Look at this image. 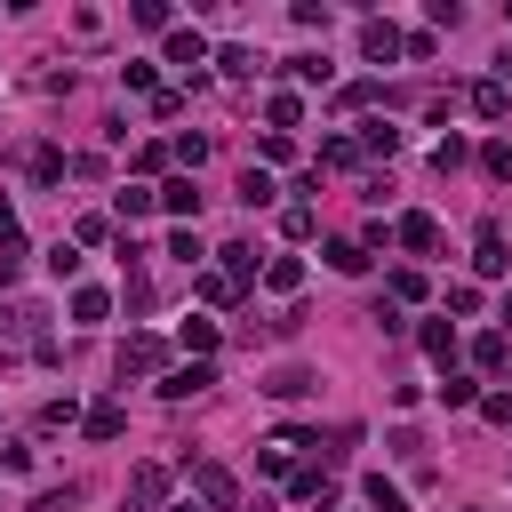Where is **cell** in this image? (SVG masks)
<instances>
[{"label":"cell","instance_id":"obj_34","mask_svg":"<svg viewBox=\"0 0 512 512\" xmlns=\"http://www.w3.org/2000/svg\"><path fill=\"white\" fill-rule=\"evenodd\" d=\"M240 200H248V208H264V200H272V176H264V168H248V176H240Z\"/></svg>","mask_w":512,"mask_h":512},{"label":"cell","instance_id":"obj_24","mask_svg":"<svg viewBox=\"0 0 512 512\" xmlns=\"http://www.w3.org/2000/svg\"><path fill=\"white\" fill-rule=\"evenodd\" d=\"M464 160H472V144H464V136H456V128H448V136H440V144H432V168H440V176H448V168H464Z\"/></svg>","mask_w":512,"mask_h":512},{"label":"cell","instance_id":"obj_28","mask_svg":"<svg viewBox=\"0 0 512 512\" xmlns=\"http://www.w3.org/2000/svg\"><path fill=\"white\" fill-rule=\"evenodd\" d=\"M152 208H160V192H144V184L120 192V224H136V216H152Z\"/></svg>","mask_w":512,"mask_h":512},{"label":"cell","instance_id":"obj_46","mask_svg":"<svg viewBox=\"0 0 512 512\" xmlns=\"http://www.w3.org/2000/svg\"><path fill=\"white\" fill-rule=\"evenodd\" d=\"M472 512H480V504H472Z\"/></svg>","mask_w":512,"mask_h":512},{"label":"cell","instance_id":"obj_43","mask_svg":"<svg viewBox=\"0 0 512 512\" xmlns=\"http://www.w3.org/2000/svg\"><path fill=\"white\" fill-rule=\"evenodd\" d=\"M168 512H208V504H200V496H184V504H168Z\"/></svg>","mask_w":512,"mask_h":512},{"label":"cell","instance_id":"obj_42","mask_svg":"<svg viewBox=\"0 0 512 512\" xmlns=\"http://www.w3.org/2000/svg\"><path fill=\"white\" fill-rule=\"evenodd\" d=\"M72 504H80V488H48V496H40L32 512H72Z\"/></svg>","mask_w":512,"mask_h":512},{"label":"cell","instance_id":"obj_19","mask_svg":"<svg viewBox=\"0 0 512 512\" xmlns=\"http://www.w3.org/2000/svg\"><path fill=\"white\" fill-rule=\"evenodd\" d=\"M216 256H224V280H240V288L256 280V248H248V240H232V248H216Z\"/></svg>","mask_w":512,"mask_h":512},{"label":"cell","instance_id":"obj_7","mask_svg":"<svg viewBox=\"0 0 512 512\" xmlns=\"http://www.w3.org/2000/svg\"><path fill=\"white\" fill-rule=\"evenodd\" d=\"M208 384H216V368H208V360H184V368H168V376H160V392H168V400H192V392H208Z\"/></svg>","mask_w":512,"mask_h":512},{"label":"cell","instance_id":"obj_18","mask_svg":"<svg viewBox=\"0 0 512 512\" xmlns=\"http://www.w3.org/2000/svg\"><path fill=\"white\" fill-rule=\"evenodd\" d=\"M320 256H328V272H344V280H352V272H368V248H360V240H328Z\"/></svg>","mask_w":512,"mask_h":512},{"label":"cell","instance_id":"obj_2","mask_svg":"<svg viewBox=\"0 0 512 512\" xmlns=\"http://www.w3.org/2000/svg\"><path fill=\"white\" fill-rule=\"evenodd\" d=\"M192 496H200L208 512H232V504H240V480H232L224 464H192Z\"/></svg>","mask_w":512,"mask_h":512},{"label":"cell","instance_id":"obj_23","mask_svg":"<svg viewBox=\"0 0 512 512\" xmlns=\"http://www.w3.org/2000/svg\"><path fill=\"white\" fill-rule=\"evenodd\" d=\"M208 64H216V72H224V80H248V72H256V48H216V56H208Z\"/></svg>","mask_w":512,"mask_h":512},{"label":"cell","instance_id":"obj_32","mask_svg":"<svg viewBox=\"0 0 512 512\" xmlns=\"http://www.w3.org/2000/svg\"><path fill=\"white\" fill-rule=\"evenodd\" d=\"M480 168H488L496 184H512V144H504V136H496V144H480Z\"/></svg>","mask_w":512,"mask_h":512},{"label":"cell","instance_id":"obj_9","mask_svg":"<svg viewBox=\"0 0 512 512\" xmlns=\"http://www.w3.org/2000/svg\"><path fill=\"white\" fill-rule=\"evenodd\" d=\"M80 432H88V440H120V432H128V408H120V400H96V408L80 416Z\"/></svg>","mask_w":512,"mask_h":512},{"label":"cell","instance_id":"obj_44","mask_svg":"<svg viewBox=\"0 0 512 512\" xmlns=\"http://www.w3.org/2000/svg\"><path fill=\"white\" fill-rule=\"evenodd\" d=\"M496 320H504V328H512V296H504V312H496Z\"/></svg>","mask_w":512,"mask_h":512},{"label":"cell","instance_id":"obj_36","mask_svg":"<svg viewBox=\"0 0 512 512\" xmlns=\"http://www.w3.org/2000/svg\"><path fill=\"white\" fill-rule=\"evenodd\" d=\"M136 24L144 32H168V0H136Z\"/></svg>","mask_w":512,"mask_h":512},{"label":"cell","instance_id":"obj_45","mask_svg":"<svg viewBox=\"0 0 512 512\" xmlns=\"http://www.w3.org/2000/svg\"><path fill=\"white\" fill-rule=\"evenodd\" d=\"M504 72H512V56H504Z\"/></svg>","mask_w":512,"mask_h":512},{"label":"cell","instance_id":"obj_10","mask_svg":"<svg viewBox=\"0 0 512 512\" xmlns=\"http://www.w3.org/2000/svg\"><path fill=\"white\" fill-rule=\"evenodd\" d=\"M40 320H48V304H0V336H32V344H40V336H48Z\"/></svg>","mask_w":512,"mask_h":512},{"label":"cell","instance_id":"obj_17","mask_svg":"<svg viewBox=\"0 0 512 512\" xmlns=\"http://www.w3.org/2000/svg\"><path fill=\"white\" fill-rule=\"evenodd\" d=\"M352 144H360V152H384V160H392V152H400V128H392V120H360V136H352Z\"/></svg>","mask_w":512,"mask_h":512},{"label":"cell","instance_id":"obj_26","mask_svg":"<svg viewBox=\"0 0 512 512\" xmlns=\"http://www.w3.org/2000/svg\"><path fill=\"white\" fill-rule=\"evenodd\" d=\"M288 72H296L304 88H328V56H312V48H304V56H288Z\"/></svg>","mask_w":512,"mask_h":512},{"label":"cell","instance_id":"obj_39","mask_svg":"<svg viewBox=\"0 0 512 512\" xmlns=\"http://www.w3.org/2000/svg\"><path fill=\"white\" fill-rule=\"evenodd\" d=\"M424 296V272H392V304H416Z\"/></svg>","mask_w":512,"mask_h":512},{"label":"cell","instance_id":"obj_21","mask_svg":"<svg viewBox=\"0 0 512 512\" xmlns=\"http://www.w3.org/2000/svg\"><path fill=\"white\" fill-rule=\"evenodd\" d=\"M104 312H112V296H104V288H72V320H80V328H96Z\"/></svg>","mask_w":512,"mask_h":512},{"label":"cell","instance_id":"obj_37","mask_svg":"<svg viewBox=\"0 0 512 512\" xmlns=\"http://www.w3.org/2000/svg\"><path fill=\"white\" fill-rule=\"evenodd\" d=\"M280 232H288V240H312V208H304V200H296V208H288V216H280Z\"/></svg>","mask_w":512,"mask_h":512},{"label":"cell","instance_id":"obj_1","mask_svg":"<svg viewBox=\"0 0 512 512\" xmlns=\"http://www.w3.org/2000/svg\"><path fill=\"white\" fill-rule=\"evenodd\" d=\"M112 368H120V376H160V368H168V344H160V336H120Z\"/></svg>","mask_w":512,"mask_h":512},{"label":"cell","instance_id":"obj_38","mask_svg":"<svg viewBox=\"0 0 512 512\" xmlns=\"http://www.w3.org/2000/svg\"><path fill=\"white\" fill-rule=\"evenodd\" d=\"M104 232H112V224H104V216H80V224H72V248H96V240H104Z\"/></svg>","mask_w":512,"mask_h":512},{"label":"cell","instance_id":"obj_33","mask_svg":"<svg viewBox=\"0 0 512 512\" xmlns=\"http://www.w3.org/2000/svg\"><path fill=\"white\" fill-rule=\"evenodd\" d=\"M192 288H200V296H208V304H232V296H240V280H224V272H200V280H192Z\"/></svg>","mask_w":512,"mask_h":512},{"label":"cell","instance_id":"obj_27","mask_svg":"<svg viewBox=\"0 0 512 512\" xmlns=\"http://www.w3.org/2000/svg\"><path fill=\"white\" fill-rule=\"evenodd\" d=\"M320 168H360V144H352V136H328V144H320Z\"/></svg>","mask_w":512,"mask_h":512},{"label":"cell","instance_id":"obj_3","mask_svg":"<svg viewBox=\"0 0 512 512\" xmlns=\"http://www.w3.org/2000/svg\"><path fill=\"white\" fill-rule=\"evenodd\" d=\"M472 272H480V280H504V272H512V248H504V224H480V240H472Z\"/></svg>","mask_w":512,"mask_h":512},{"label":"cell","instance_id":"obj_6","mask_svg":"<svg viewBox=\"0 0 512 512\" xmlns=\"http://www.w3.org/2000/svg\"><path fill=\"white\" fill-rule=\"evenodd\" d=\"M168 64H176V72H200V64H208V40H200L192 24H168Z\"/></svg>","mask_w":512,"mask_h":512},{"label":"cell","instance_id":"obj_20","mask_svg":"<svg viewBox=\"0 0 512 512\" xmlns=\"http://www.w3.org/2000/svg\"><path fill=\"white\" fill-rule=\"evenodd\" d=\"M264 288L296 296V288H304V264H296V256H272V264H264Z\"/></svg>","mask_w":512,"mask_h":512},{"label":"cell","instance_id":"obj_29","mask_svg":"<svg viewBox=\"0 0 512 512\" xmlns=\"http://www.w3.org/2000/svg\"><path fill=\"white\" fill-rule=\"evenodd\" d=\"M440 400H448V408H480V384H472V376H440Z\"/></svg>","mask_w":512,"mask_h":512},{"label":"cell","instance_id":"obj_14","mask_svg":"<svg viewBox=\"0 0 512 512\" xmlns=\"http://www.w3.org/2000/svg\"><path fill=\"white\" fill-rule=\"evenodd\" d=\"M288 488H296V504H320V512H336V480H328V472H296Z\"/></svg>","mask_w":512,"mask_h":512},{"label":"cell","instance_id":"obj_11","mask_svg":"<svg viewBox=\"0 0 512 512\" xmlns=\"http://www.w3.org/2000/svg\"><path fill=\"white\" fill-rule=\"evenodd\" d=\"M160 208L192 224V216H200V184H192V176H168V184H160Z\"/></svg>","mask_w":512,"mask_h":512},{"label":"cell","instance_id":"obj_8","mask_svg":"<svg viewBox=\"0 0 512 512\" xmlns=\"http://www.w3.org/2000/svg\"><path fill=\"white\" fill-rule=\"evenodd\" d=\"M392 240H400V248H416V256H424V248H440V224H432V216H424V208H408V216H400V224H392Z\"/></svg>","mask_w":512,"mask_h":512},{"label":"cell","instance_id":"obj_25","mask_svg":"<svg viewBox=\"0 0 512 512\" xmlns=\"http://www.w3.org/2000/svg\"><path fill=\"white\" fill-rule=\"evenodd\" d=\"M24 168H32V184H56V176H64V152H56V144H32Z\"/></svg>","mask_w":512,"mask_h":512},{"label":"cell","instance_id":"obj_12","mask_svg":"<svg viewBox=\"0 0 512 512\" xmlns=\"http://www.w3.org/2000/svg\"><path fill=\"white\" fill-rule=\"evenodd\" d=\"M264 392H272V400H304V392H320V376H312V368H272Z\"/></svg>","mask_w":512,"mask_h":512},{"label":"cell","instance_id":"obj_22","mask_svg":"<svg viewBox=\"0 0 512 512\" xmlns=\"http://www.w3.org/2000/svg\"><path fill=\"white\" fill-rule=\"evenodd\" d=\"M176 344H184L192 360H208V352H216V320H184V328H176Z\"/></svg>","mask_w":512,"mask_h":512},{"label":"cell","instance_id":"obj_16","mask_svg":"<svg viewBox=\"0 0 512 512\" xmlns=\"http://www.w3.org/2000/svg\"><path fill=\"white\" fill-rule=\"evenodd\" d=\"M264 120H272V136H288V128L304 120V96H296V88H280V96L264 104Z\"/></svg>","mask_w":512,"mask_h":512},{"label":"cell","instance_id":"obj_4","mask_svg":"<svg viewBox=\"0 0 512 512\" xmlns=\"http://www.w3.org/2000/svg\"><path fill=\"white\" fill-rule=\"evenodd\" d=\"M168 504V464H136L128 472V512H160Z\"/></svg>","mask_w":512,"mask_h":512},{"label":"cell","instance_id":"obj_30","mask_svg":"<svg viewBox=\"0 0 512 512\" xmlns=\"http://www.w3.org/2000/svg\"><path fill=\"white\" fill-rule=\"evenodd\" d=\"M64 424H80V400H72V392H64V400H48V408H40V432H64Z\"/></svg>","mask_w":512,"mask_h":512},{"label":"cell","instance_id":"obj_40","mask_svg":"<svg viewBox=\"0 0 512 512\" xmlns=\"http://www.w3.org/2000/svg\"><path fill=\"white\" fill-rule=\"evenodd\" d=\"M0 472H32V448L24 440H0Z\"/></svg>","mask_w":512,"mask_h":512},{"label":"cell","instance_id":"obj_5","mask_svg":"<svg viewBox=\"0 0 512 512\" xmlns=\"http://www.w3.org/2000/svg\"><path fill=\"white\" fill-rule=\"evenodd\" d=\"M360 56H368V64H392V56H400V24H392V16H368V24H360Z\"/></svg>","mask_w":512,"mask_h":512},{"label":"cell","instance_id":"obj_35","mask_svg":"<svg viewBox=\"0 0 512 512\" xmlns=\"http://www.w3.org/2000/svg\"><path fill=\"white\" fill-rule=\"evenodd\" d=\"M48 272H56V280H72V272H80V248H72V240H56V248H48Z\"/></svg>","mask_w":512,"mask_h":512},{"label":"cell","instance_id":"obj_41","mask_svg":"<svg viewBox=\"0 0 512 512\" xmlns=\"http://www.w3.org/2000/svg\"><path fill=\"white\" fill-rule=\"evenodd\" d=\"M480 416L488 424H512V392H480Z\"/></svg>","mask_w":512,"mask_h":512},{"label":"cell","instance_id":"obj_13","mask_svg":"<svg viewBox=\"0 0 512 512\" xmlns=\"http://www.w3.org/2000/svg\"><path fill=\"white\" fill-rule=\"evenodd\" d=\"M416 344H424V360H440V368L456 360V328H448V320H424V328H416Z\"/></svg>","mask_w":512,"mask_h":512},{"label":"cell","instance_id":"obj_15","mask_svg":"<svg viewBox=\"0 0 512 512\" xmlns=\"http://www.w3.org/2000/svg\"><path fill=\"white\" fill-rule=\"evenodd\" d=\"M472 112H480V120H504V112H512L504 80H472Z\"/></svg>","mask_w":512,"mask_h":512},{"label":"cell","instance_id":"obj_31","mask_svg":"<svg viewBox=\"0 0 512 512\" xmlns=\"http://www.w3.org/2000/svg\"><path fill=\"white\" fill-rule=\"evenodd\" d=\"M368 504H376V512H408V496H400V480H384V472L368 480Z\"/></svg>","mask_w":512,"mask_h":512}]
</instances>
